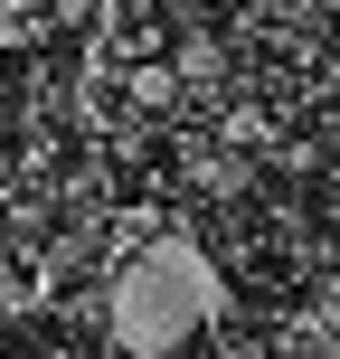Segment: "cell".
<instances>
[{
	"label": "cell",
	"instance_id": "cell-1",
	"mask_svg": "<svg viewBox=\"0 0 340 359\" xmlns=\"http://www.w3.org/2000/svg\"><path fill=\"white\" fill-rule=\"evenodd\" d=\"M208 312H217V265L198 246H179V236L132 246L104 284V331L123 359H179L208 331Z\"/></svg>",
	"mask_w": 340,
	"mask_h": 359
},
{
	"label": "cell",
	"instance_id": "cell-3",
	"mask_svg": "<svg viewBox=\"0 0 340 359\" xmlns=\"http://www.w3.org/2000/svg\"><path fill=\"white\" fill-rule=\"evenodd\" d=\"M217 133H227V151H265L274 142V104H227Z\"/></svg>",
	"mask_w": 340,
	"mask_h": 359
},
{
	"label": "cell",
	"instance_id": "cell-6",
	"mask_svg": "<svg viewBox=\"0 0 340 359\" xmlns=\"http://www.w3.org/2000/svg\"><path fill=\"white\" fill-rule=\"evenodd\" d=\"M331 217H340V189H331Z\"/></svg>",
	"mask_w": 340,
	"mask_h": 359
},
{
	"label": "cell",
	"instance_id": "cell-5",
	"mask_svg": "<svg viewBox=\"0 0 340 359\" xmlns=\"http://www.w3.org/2000/svg\"><path fill=\"white\" fill-rule=\"evenodd\" d=\"M322 312H340V274H331V293H322Z\"/></svg>",
	"mask_w": 340,
	"mask_h": 359
},
{
	"label": "cell",
	"instance_id": "cell-2",
	"mask_svg": "<svg viewBox=\"0 0 340 359\" xmlns=\"http://www.w3.org/2000/svg\"><path fill=\"white\" fill-rule=\"evenodd\" d=\"M170 76H179V86H217V76H227V38H217V29H179Z\"/></svg>",
	"mask_w": 340,
	"mask_h": 359
},
{
	"label": "cell",
	"instance_id": "cell-4",
	"mask_svg": "<svg viewBox=\"0 0 340 359\" xmlns=\"http://www.w3.org/2000/svg\"><path fill=\"white\" fill-rule=\"evenodd\" d=\"M123 104H132V114H170V104H179V76H170V67H132V76H123Z\"/></svg>",
	"mask_w": 340,
	"mask_h": 359
}]
</instances>
